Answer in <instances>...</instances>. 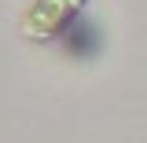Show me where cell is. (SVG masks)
I'll use <instances>...</instances> for the list:
<instances>
[{"label":"cell","mask_w":147,"mask_h":143,"mask_svg":"<svg viewBox=\"0 0 147 143\" xmlns=\"http://www.w3.org/2000/svg\"><path fill=\"white\" fill-rule=\"evenodd\" d=\"M88 7V0H33L22 18V37L33 44H48L70 30Z\"/></svg>","instance_id":"cell-1"}]
</instances>
